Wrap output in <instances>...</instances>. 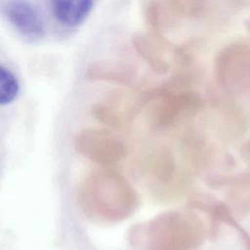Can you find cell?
Returning <instances> with one entry per match:
<instances>
[{"instance_id":"1","label":"cell","mask_w":250,"mask_h":250,"mask_svg":"<svg viewBox=\"0 0 250 250\" xmlns=\"http://www.w3.org/2000/svg\"><path fill=\"white\" fill-rule=\"evenodd\" d=\"M78 192L81 208L97 221H120L129 216L138 204L135 189L122 175L112 171L88 175Z\"/></svg>"},{"instance_id":"2","label":"cell","mask_w":250,"mask_h":250,"mask_svg":"<svg viewBox=\"0 0 250 250\" xmlns=\"http://www.w3.org/2000/svg\"><path fill=\"white\" fill-rule=\"evenodd\" d=\"M197 219L179 213L168 212L155 217L145 231L146 250H188L200 238Z\"/></svg>"},{"instance_id":"3","label":"cell","mask_w":250,"mask_h":250,"mask_svg":"<svg viewBox=\"0 0 250 250\" xmlns=\"http://www.w3.org/2000/svg\"><path fill=\"white\" fill-rule=\"evenodd\" d=\"M218 83L228 92L238 94L250 89V42L233 41L220 50L215 59Z\"/></svg>"},{"instance_id":"4","label":"cell","mask_w":250,"mask_h":250,"mask_svg":"<svg viewBox=\"0 0 250 250\" xmlns=\"http://www.w3.org/2000/svg\"><path fill=\"white\" fill-rule=\"evenodd\" d=\"M77 150L85 157L102 164H110L125 155L123 144L109 131L104 129H87L75 139Z\"/></svg>"},{"instance_id":"5","label":"cell","mask_w":250,"mask_h":250,"mask_svg":"<svg viewBox=\"0 0 250 250\" xmlns=\"http://www.w3.org/2000/svg\"><path fill=\"white\" fill-rule=\"evenodd\" d=\"M153 94L161 98L152 110V119L157 125L166 126L179 122L196 111L201 104L199 96L191 91L170 92L169 88H162Z\"/></svg>"},{"instance_id":"6","label":"cell","mask_w":250,"mask_h":250,"mask_svg":"<svg viewBox=\"0 0 250 250\" xmlns=\"http://www.w3.org/2000/svg\"><path fill=\"white\" fill-rule=\"evenodd\" d=\"M3 13L10 24L23 37L40 40L44 36V22L36 8L27 0H8Z\"/></svg>"},{"instance_id":"7","label":"cell","mask_w":250,"mask_h":250,"mask_svg":"<svg viewBox=\"0 0 250 250\" xmlns=\"http://www.w3.org/2000/svg\"><path fill=\"white\" fill-rule=\"evenodd\" d=\"M94 0H51L52 12L56 20L62 25L74 27L90 15Z\"/></svg>"},{"instance_id":"8","label":"cell","mask_w":250,"mask_h":250,"mask_svg":"<svg viewBox=\"0 0 250 250\" xmlns=\"http://www.w3.org/2000/svg\"><path fill=\"white\" fill-rule=\"evenodd\" d=\"M153 39L154 37L151 38L142 33H136L132 37V43L135 50L146 62L152 70L158 74H163L169 70L170 66L159 48V44L167 45L169 42L158 38H156V41H153Z\"/></svg>"},{"instance_id":"9","label":"cell","mask_w":250,"mask_h":250,"mask_svg":"<svg viewBox=\"0 0 250 250\" xmlns=\"http://www.w3.org/2000/svg\"><path fill=\"white\" fill-rule=\"evenodd\" d=\"M20 94V82L14 72L1 64L0 66V104H11Z\"/></svg>"},{"instance_id":"10","label":"cell","mask_w":250,"mask_h":250,"mask_svg":"<svg viewBox=\"0 0 250 250\" xmlns=\"http://www.w3.org/2000/svg\"><path fill=\"white\" fill-rule=\"evenodd\" d=\"M87 77L90 79H107L124 84H128L130 81V78L126 73L124 74L115 66L103 63L93 64L91 67H89Z\"/></svg>"},{"instance_id":"11","label":"cell","mask_w":250,"mask_h":250,"mask_svg":"<svg viewBox=\"0 0 250 250\" xmlns=\"http://www.w3.org/2000/svg\"><path fill=\"white\" fill-rule=\"evenodd\" d=\"M144 15L147 24L153 31V35L160 40H165L163 39L161 28H160V19H159L160 15H159L158 4L152 0L147 1L144 7Z\"/></svg>"},{"instance_id":"12","label":"cell","mask_w":250,"mask_h":250,"mask_svg":"<svg viewBox=\"0 0 250 250\" xmlns=\"http://www.w3.org/2000/svg\"><path fill=\"white\" fill-rule=\"evenodd\" d=\"M232 7L245 9L250 8V0H228Z\"/></svg>"},{"instance_id":"13","label":"cell","mask_w":250,"mask_h":250,"mask_svg":"<svg viewBox=\"0 0 250 250\" xmlns=\"http://www.w3.org/2000/svg\"><path fill=\"white\" fill-rule=\"evenodd\" d=\"M245 25H246L247 29L250 31V20H248V21H245Z\"/></svg>"}]
</instances>
